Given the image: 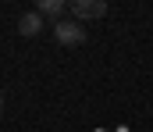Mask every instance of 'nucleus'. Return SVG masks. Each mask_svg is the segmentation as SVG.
Instances as JSON below:
<instances>
[{
    "mask_svg": "<svg viewBox=\"0 0 153 132\" xmlns=\"http://www.w3.org/2000/svg\"><path fill=\"white\" fill-rule=\"evenodd\" d=\"M0 114H4V93H0Z\"/></svg>",
    "mask_w": 153,
    "mask_h": 132,
    "instance_id": "nucleus-5",
    "label": "nucleus"
},
{
    "mask_svg": "<svg viewBox=\"0 0 153 132\" xmlns=\"http://www.w3.org/2000/svg\"><path fill=\"white\" fill-rule=\"evenodd\" d=\"M18 32H22L25 40H32V36L43 32V14H39L36 7H32V11H25V14L18 18Z\"/></svg>",
    "mask_w": 153,
    "mask_h": 132,
    "instance_id": "nucleus-3",
    "label": "nucleus"
},
{
    "mask_svg": "<svg viewBox=\"0 0 153 132\" xmlns=\"http://www.w3.org/2000/svg\"><path fill=\"white\" fill-rule=\"evenodd\" d=\"M53 36H57V43H64V46H82L85 43V25L75 22V18H61L53 25Z\"/></svg>",
    "mask_w": 153,
    "mask_h": 132,
    "instance_id": "nucleus-1",
    "label": "nucleus"
},
{
    "mask_svg": "<svg viewBox=\"0 0 153 132\" xmlns=\"http://www.w3.org/2000/svg\"><path fill=\"white\" fill-rule=\"evenodd\" d=\"M36 11L43 14V18H53V25H57V22L64 18L68 4H64V0H39V4H36Z\"/></svg>",
    "mask_w": 153,
    "mask_h": 132,
    "instance_id": "nucleus-4",
    "label": "nucleus"
},
{
    "mask_svg": "<svg viewBox=\"0 0 153 132\" xmlns=\"http://www.w3.org/2000/svg\"><path fill=\"white\" fill-rule=\"evenodd\" d=\"M68 14H71L75 22L103 18V14H107V0H71V4H68Z\"/></svg>",
    "mask_w": 153,
    "mask_h": 132,
    "instance_id": "nucleus-2",
    "label": "nucleus"
}]
</instances>
